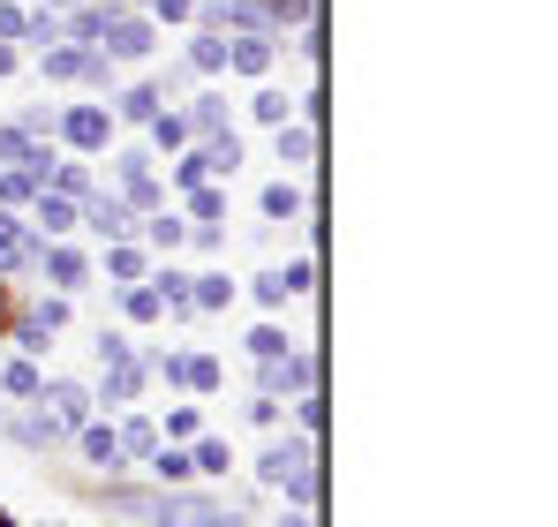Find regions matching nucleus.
Here are the masks:
<instances>
[{
  "mask_svg": "<svg viewBox=\"0 0 558 527\" xmlns=\"http://www.w3.org/2000/svg\"><path fill=\"white\" fill-rule=\"evenodd\" d=\"M98 46L121 53V61H136V53H151V23H136V15H98Z\"/></svg>",
  "mask_w": 558,
  "mask_h": 527,
  "instance_id": "obj_1",
  "label": "nucleus"
},
{
  "mask_svg": "<svg viewBox=\"0 0 558 527\" xmlns=\"http://www.w3.org/2000/svg\"><path fill=\"white\" fill-rule=\"evenodd\" d=\"M0 167H23L31 181H46V174H53V151H46V144H31L23 128H0Z\"/></svg>",
  "mask_w": 558,
  "mask_h": 527,
  "instance_id": "obj_2",
  "label": "nucleus"
},
{
  "mask_svg": "<svg viewBox=\"0 0 558 527\" xmlns=\"http://www.w3.org/2000/svg\"><path fill=\"white\" fill-rule=\"evenodd\" d=\"M151 513H159V527H219V520H227V513L204 505V498H159Z\"/></svg>",
  "mask_w": 558,
  "mask_h": 527,
  "instance_id": "obj_3",
  "label": "nucleus"
},
{
  "mask_svg": "<svg viewBox=\"0 0 558 527\" xmlns=\"http://www.w3.org/2000/svg\"><path fill=\"white\" fill-rule=\"evenodd\" d=\"M61 136H69L76 151H98V144H106V113H98V106H76V113L61 121Z\"/></svg>",
  "mask_w": 558,
  "mask_h": 527,
  "instance_id": "obj_4",
  "label": "nucleus"
},
{
  "mask_svg": "<svg viewBox=\"0 0 558 527\" xmlns=\"http://www.w3.org/2000/svg\"><path fill=\"white\" fill-rule=\"evenodd\" d=\"M46 400H53V422H84V415H92V392H84V384H53Z\"/></svg>",
  "mask_w": 558,
  "mask_h": 527,
  "instance_id": "obj_5",
  "label": "nucleus"
},
{
  "mask_svg": "<svg viewBox=\"0 0 558 527\" xmlns=\"http://www.w3.org/2000/svg\"><path fill=\"white\" fill-rule=\"evenodd\" d=\"M23 264H31V234L15 219H0V271H23Z\"/></svg>",
  "mask_w": 558,
  "mask_h": 527,
  "instance_id": "obj_6",
  "label": "nucleus"
},
{
  "mask_svg": "<svg viewBox=\"0 0 558 527\" xmlns=\"http://www.w3.org/2000/svg\"><path fill=\"white\" fill-rule=\"evenodd\" d=\"M294 384H310V361H279L272 354V361H265V392L279 400V392H294Z\"/></svg>",
  "mask_w": 558,
  "mask_h": 527,
  "instance_id": "obj_7",
  "label": "nucleus"
},
{
  "mask_svg": "<svg viewBox=\"0 0 558 527\" xmlns=\"http://www.w3.org/2000/svg\"><path fill=\"white\" fill-rule=\"evenodd\" d=\"M38 226H46V234H69V226H76V204H69L61 188H53V196H38Z\"/></svg>",
  "mask_w": 558,
  "mask_h": 527,
  "instance_id": "obj_8",
  "label": "nucleus"
},
{
  "mask_svg": "<svg viewBox=\"0 0 558 527\" xmlns=\"http://www.w3.org/2000/svg\"><path fill=\"white\" fill-rule=\"evenodd\" d=\"M136 384H144V361H129V354H121V361H106V400H129Z\"/></svg>",
  "mask_w": 558,
  "mask_h": 527,
  "instance_id": "obj_9",
  "label": "nucleus"
},
{
  "mask_svg": "<svg viewBox=\"0 0 558 527\" xmlns=\"http://www.w3.org/2000/svg\"><path fill=\"white\" fill-rule=\"evenodd\" d=\"M84 459L92 467H121V430H84Z\"/></svg>",
  "mask_w": 558,
  "mask_h": 527,
  "instance_id": "obj_10",
  "label": "nucleus"
},
{
  "mask_svg": "<svg viewBox=\"0 0 558 527\" xmlns=\"http://www.w3.org/2000/svg\"><path fill=\"white\" fill-rule=\"evenodd\" d=\"M227 61H234L242 76H265V61H272V46H265V38H242V46H227Z\"/></svg>",
  "mask_w": 558,
  "mask_h": 527,
  "instance_id": "obj_11",
  "label": "nucleus"
},
{
  "mask_svg": "<svg viewBox=\"0 0 558 527\" xmlns=\"http://www.w3.org/2000/svg\"><path fill=\"white\" fill-rule=\"evenodd\" d=\"M46 76H98V61L76 53V46H61V53H46Z\"/></svg>",
  "mask_w": 558,
  "mask_h": 527,
  "instance_id": "obj_12",
  "label": "nucleus"
},
{
  "mask_svg": "<svg viewBox=\"0 0 558 527\" xmlns=\"http://www.w3.org/2000/svg\"><path fill=\"white\" fill-rule=\"evenodd\" d=\"M279 159H294V167H302V159H317V136H310V128H287V121H279Z\"/></svg>",
  "mask_w": 558,
  "mask_h": 527,
  "instance_id": "obj_13",
  "label": "nucleus"
},
{
  "mask_svg": "<svg viewBox=\"0 0 558 527\" xmlns=\"http://www.w3.org/2000/svg\"><path fill=\"white\" fill-rule=\"evenodd\" d=\"M46 271H53V286H84V257H76V249H53Z\"/></svg>",
  "mask_w": 558,
  "mask_h": 527,
  "instance_id": "obj_14",
  "label": "nucleus"
},
{
  "mask_svg": "<svg viewBox=\"0 0 558 527\" xmlns=\"http://www.w3.org/2000/svg\"><path fill=\"white\" fill-rule=\"evenodd\" d=\"M159 98H167V90H129V98H121V113H129V121H151V113H159Z\"/></svg>",
  "mask_w": 558,
  "mask_h": 527,
  "instance_id": "obj_15",
  "label": "nucleus"
},
{
  "mask_svg": "<svg viewBox=\"0 0 558 527\" xmlns=\"http://www.w3.org/2000/svg\"><path fill=\"white\" fill-rule=\"evenodd\" d=\"M227 459H234L227 444H219V438H204V444H196V459H189V467H204V475H227Z\"/></svg>",
  "mask_w": 558,
  "mask_h": 527,
  "instance_id": "obj_16",
  "label": "nucleus"
},
{
  "mask_svg": "<svg viewBox=\"0 0 558 527\" xmlns=\"http://www.w3.org/2000/svg\"><path fill=\"white\" fill-rule=\"evenodd\" d=\"M53 430H61L53 415H23V422H15V438H23V444H53Z\"/></svg>",
  "mask_w": 558,
  "mask_h": 527,
  "instance_id": "obj_17",
  "label": "nucleus"
},
{
  "mask_svg": "<svg viewBox=\"0 0 558 527\" xmlns=\"http://www.w3.org/2000/svg\"><path fill=\"white\" fill-rule=\"evenodd\" d=\"M265 211H272V219H294V211H302V196L279 181V188H265Z\"/></svg>",
  "mask_w": 558,
  "mask_h": 527,
  "instance_id": "obj_18",
  "label": "nucleus"
},
{
  "mask_svg": "<svg viewBox=\"0 0 558 527\" xmlns=\"http://www.w3.org/2000/svg\"><path fill=\"white\" fill-rule=\"evenodd\" d=\"M189 61H196V69H227V46H219V38H196Z\"/></svg>",
  "mask_w": 558,
  "mask_h": 527,
  "instance_id": "obj_19",
  "label": "nucleus"
},
{
  "mask_svg": "<svg viewBox=\"0 0 558 527\" xmlns=\"http://www.w3.org/2000/svg\"><path fill=\"white\" fill-rule=\"evenodd\" d=\"M92 226H106V234H129V211H121V204H92Z\"/></svg>",
  "mask_w": 558,
  "mask_h": 527,
  "instance_id": "obj_20",
  "label": "nucleus"
},
{
  "mask_svg": "<svg viewBox=\"0 0 558 527\" xmlns=\"http://www.w3.org/2000/svg\"><path fill=\"white\" fill-rule=\"evenodd\" d=\"M8 392H15V400H31V392H38V369H31V361H15V369H8Z\"/></svg>",
  "mask_w": 558,
  "mask_h": 527,
  "instance_id": "obj_21",
  "label": "nucleus"
},
{
  "mask_svg": "<svg viewBox=\"0 0 558 527\" xmlns=\"http://www.w3.org/2000/svg\"><path fill=\"white\" fill-rule=\"evenodd\" d=\"M121 444H129V452H144V459H151V452H159V438H151V430H144V422H129V430H121Z\"/></svg>",
  "mask_w": 558,
  "mask_h": 527,
  "instance_id": "obj_22",
  "label": "nucleus"
},
{
  "mask_svg": "<svg viewBox=\"0 0 558 527\" xmlns=\"http://www.w3.org/2000/svg\"><path fill=\"white\" fill-rule=\"evenodd\" d=\"M250 347H257L265 361H272V354H287V332H272V324H265V332H250Z\"/></svg>",
  "mask_w": 558,
  "mask_h": 527,
  "instance_id": "obj_23",
  "label": "nucleus"
},
{
  "mask_svg": "<svg viewBox=\"0 0 558 527\" xmlns=\"http://www.w3.org/2000/svg\"><path fill=\"white\" fill-rule=\"evenodd\" d=\"M227 294H234V286H227V279H204V286H196V294H189V302H204V309H219V302H227Z\"/></svg>",
  "mask_w": 558,
  "mask_h": 527,
  "instance_id": "obj_24",
  "label": "nucleus"
},
{
  "mask_svg": "<svg viewBox=\"0 0 558 527\" xmlns=\"http://www.w3.org/2000/svg\"><path fill=\"white\" fill-rule=\"evenodd\" d=\"M151 467H159L167 482H182V475H189V459H182V452H151Z\"/></svg>",
  "mask_w": 558,
  "mask_h": 527,
  "instance_id": "obj_25",
  "label": "nucleus"
},
{
  "mask_svg": "<svg viewBox=\"0 0 558 527\" xmlns=\"http://www.w3.org/2000/svg\"><path fill=\"white\" fill-rule=\"evenodd\" d=\"M257 121H287V98L279 90H257Z\"/></svg>",
  "mask_w": 558,
  "mask_h": 527,
  "instance_id": "obj_26",
  "label": "nucleus"
},
{
  "mask_svg": "<svg viewBox=\"0 0 558 527\" xmlns=\"http://www.w3.org/2000/svg\"><path fill=\"white\" fill-rule=\"evenodd\" d=\"M8 61H15V53H8V46H0V76H8Z\"/></svg>",
  "mask_w": 558,
  "mask_h": 527,
  "instance_id": "obj_27",
  "label": "nucleus"
},
{
  "mask_svg": "<svg viewBox=\"0 0 558 527\" xmlns=\"http://www.w3.org/2000/svg\"><path fill=\"white\" fill-rule=\"evenodd\" d=\"M0 527H15V520H8V513H0Z\"/></svg>",
  "mask_w": 558,
  "mask_h": 527,
  "instance_id": "obj_28",
  "label": "nucleus"
}]
</instances>
